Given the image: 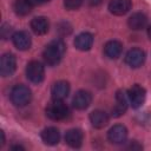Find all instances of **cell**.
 Wrapping results in <instances>:
<instances>
[{
  "label": "cell",
  "mask_w": 151,
  "mask_h": 151,
  "mask_svg": "<svg viewBox=\"0 0 151 151\" xmlns=\"http://www.w3.org/2000/svg\"><path fill=\"white\" fill-rule=\"evenodd\" d=\"M12 149H14V150H24V147H22V146H20V145H15V146H12Z\"/></svg>",
  "instance_id": "cell-26"
},
{
  "label": "cell",
  "mask_w": 151,
  "mask_h": 151,
  "mask_svg": "<svg viewBox=\"0 0 151 151\" xmlns=\"http://www.w3.org/2000/svg\"><path fill=\"white\" fill-rule=\"evenodd\" d=\"M147 35L151 39V26H149V28H147Z\"/></svg>",
  "instance_id": "cell-28"
},
{
  "label": "cell",
  "mask_w": 151,
  "mask_h": 151,
  "mask_svg": "<svg viewBox=\"0 0 151 151\" xmlns=\"http://www.w3.org/2000/svg\"><path fill=\"white\" fill-rule=\"evenodd\" d=\"M71 31H72V27H71V25L68 22L64 21V22H60L59 26H58V32L61 35H67V34L71 33Z\"/></svg>",
  "instance_id": "cell-23"
},
{
  "label": "cell",
  "mask_w": 151,
  "mask_h": 151,
  "mask_svg": "<svg viewBox=\"0 0 151 151\" xmlns=\"http://www.w3.org/2000/svg\"><path fill=\"white\" fill-rule=\"evenodd\" d=\"M65 50H66V45L61 39L52 40L45 47L44 53H42L45 63L50 66H54V65L59 64V61L61 60V58L65 53Z\"/></svg>",
  "instance_id": "cell-1"
},
{
  "label": "cell",
  "mask_w": 151,
  "mask_h": 151,
  "mask_svg": "<svg viewBox=\"0 0 151 151\" xmlns=\"http://www.w3.org/2000/svg\"><path fill=\"white\" fill-rule=\"evenodd\" d=\"M68 113V107L63 100H53L46 107V116L52 120H63Z\"/></svg>",
  "instance_id": "cell-3"
},
{
  "label": "cell",
  "mask_w": 151,
  "mask_h": 151,
  "mask_svg": "<svg viewBox=\"0 0 151 151\" xmlns=\"http://www.w3.org/2000/svg\"><path fill=\"white\" fill-rule=\"evenodd\" d=\"M70 93V85L65 80H59L52 86V99L53 100H64Z\"/></svg>",
  "instance_id": "cell-13"
},
{
  "label": "cell",
  "mask_w": 151,
  "mask_h": 151,
  "mask_svg": "<svg viewBox=\"0 0 151 151\" xmlns=\"http://www.w3.org/2000/svg\"><path fill=\"white\" fill-rule=\"evenodd\" d=\"M65 142L71 147H79L83 143V132L79 129H71L65 134Z\"/></svg>",
  "instance_id": "cell-17"
},
{
  "label": "cell",
  "mask_w": 151,
  "mask_h": 151,
  "mask_svg": "<svg viewBox=\"0 0 151 151\" xmlns=\"http://www.w3.org/2000/svg\"><path fill=\"white\" fill-rule=\"evenodd\" d=\"M127 137V130L124 125H114L112 126L107 132V138L113 144H122L126 140Z\"/></svg>",
  "instance_id": "cell-8"
},
{
  "label": "cell",
  "mask_w": 151,
  "mask_h": 151,
  "mask_svg": "<svg viewBox=\"0 0 151 151\" xmlns=\"http://www.w3.org/2000/svg\"><path fill=\"white\" fill-rule=\"evenodd\" d=\"M12 40H13V44L14 46L20 50V51H26L31 47V44H32V40H31V37L27 32L25 31H19V32H15L13 35H12Z\"/></svg>",
  "instance_id": "cell-12"
},
{
  "label": "cell",
  "mask_w": 151,
  "mask_h": 151,
  "mask_svg": "<svg viewBox=\"0 0 151 151\" xmlns=\"http://www.w3.org/2000/svg\"><path fill=\"white\" fill-rule=\"evenodd\" d=\"M4 143H5V134H4V132L1 131V145H4Z\"/></svg>",
  "instance_id": "cell-27"
},
{
  "label": "cell",
  "mask_w": 151,
  "mask_h": 151,
  "mask_svg": "<svg viewBox=\"0 0 151 151\" xmlns=\"http://www.w3.org/2000/svg\"><path fill=\"white\" fill-rule=\"evenodd\" d=\"M93 45V35L88 32H83L78 34L74 39V46L79 51H88Z\"/></svg>",
  "instance_id": "cell-14"
},
{
  "label": "cell",
  "mask_w": 151,
  "mask_h": 151,
  "mask_svg": "<svg viewBox=\"0 0 151 151\" xmlns=\"http://www.w3.org/2000/svg\"><path fill=\"white\" fill-rule=\"evenodd\" d=\"M144 61H145V52L140 48H132L125 55V63L132 68H137L142 66Z\"/></svg>",
  "instance_id": "cell-6"
},
{
  "label": "cell",
  "mask_w": 151,
  "mask_h": 151,
  "mask_svg": "<svg viewBox=\"0 0 151 151\" xmlns=\"http://www.w3.org/2000/svg\"><path fill=\"white\" fill-rule=\"evenodd\" d=\"M44 74H45V70H44V66L41 63L33 60L27 64L26 76H27L28 80H31L32 83H34V84L41 83L44 79Z\"/></svg>",
  "instance_id": "cell-4"
},
{
  "label": "cell",
  "mask_w": 151,
  "mask_h": 151,
  "mask_svg": "<svg viewBox=\"0 0 151 151\" xmlns=\"http://www.w3.org/2000/svg\"><path fill=\"white\" fill-rule=\"evenodd\" d=\"M127 24H129V27L131 29H134V31H138V29H142L146 26L147 24V18L145 14L138 12V13H134L132 14L129 20H127Z\"/></svg>",
  "instance_id": "cell-19"
},
{
  "label": "cell",
  "mask_w": 151,
  "mask_h": 151,
  "mask_svg": "<svg viewBox=\"0 0 151 151\" xmlns=\"http://www.w3.org/2000/svg\"><path fill=\"white\" fill-rule=\"evenodd\" d=\"M17 67L15 57L11 53H5L0 60V73L2 77L12 76Z\"/></svg>",
  "instance_id": "cell-7"
},
{
  "label": "cell",
  "mask_w": 151,
  "mask_h": 151,
  "mask_svg": "<svg viewBox=\"0 0 151 151\" xmlns=\"http://www.w3.org/2000/svg\"><path fill=\"white\" fill-rule=\"evenodd\" d=\"M48 27H50V24L45 17H37L31 21V28L38 35L45 34L48 31Z\"/></svg>",
  "instance_id": "cell-18"
},
{
  "label": "cell",
  "mask_w": 151,
  "mask_h": 151,
  "mask_svg": "<svg viewBox=\"0 0 151 151\" xmlns=\"http://www.w3.org/2000/svg\"><path fill=\"white\" fill-rule=\"evenodd\" d=\"M83 0H64V6L70 9V11H73V9H77L80 7Z\"/></svg>",
  "instance_id": "cell-22"
},
{
  "label": "cell",
  "mask_w": 151,
  "mask_h": 151,
  "mask_svg": "<svg viewBox=\"0 0 151 151\" xmlns=\"http://www.w3.org/2000/svg\"><path fill=\"white\" fill-rule=\"evenodd\" d=\"M41 139L47 145H55L60 139V133L55 127H47L41 132Z\"/></svg>",
  "instance_id": "cell-20"
},
{
  "label": "cell",
  "mask_w": 151,
  "mask_h": 151,
  "mask_svg": "<svg viewBox=\"0 0 151 151\" xmlns=\"http://www.w3.org/2000/svg\"><path fill=\"white\" fill-rule=\"evenodd\" d=\"M132 7L131 0H111L109 4V11L114 15H124Z\"/></svg>",
  "instance_id": "cell-10"
},
{
  "label": "cell",
  "mask_w": 151,
  "mask_h": 151,
  "mask_svg": "<svg viewBox=\"0 0 151 151\" xmlns=\"http://www.w3.org/2000/svg\"><path fill=\"white\" fill-rule=\"evenodd\" d=\"M123 51V45L117 40H110L104 46V53L110 59H117L120 57Z\"/></svg>",
  "instance_id": "cell-15"
},
{
  "label": "cell",
  "mask_w": 151,
  "mask_h": 151,
  "mask_svg": "<svg viewBox=\"0 0 151 151\" xmlns=\"http://www.w3.org/2000/svg\"><path fill=\"white\" fill-rule=\"evenodd\" d=\"M32 4H33V6H35V5H41V4H44V2H47V1H50V0H29Z\"/></svg>",
  "instance_id": "cell-24"
},
{
  "label": "cell",
  "mask_w": 151,
  "mask_h": 151,
  "mask_svg": "<svg viewBox=\"0 0 151 151\" xmlns=\"http://www.w3.org/2000/svg\"><path fill=\"white\" fill-rule=\"evenodd\" d=\"M127 97H129V100H130V104L133 109H138L140 107L144 101H145V97H146V93H145V88L142 87L140 85H133L129 92H127Z\"/></svg>",
  "instance_id": "cell-5"
},
{
  "label": "cell",
  "mask_w": 151,
  "mask_h": 151,
  "mask_svg": "<svg viewBox=\"0 0 151 151\" xmlns=\"http://www.w3.org/2000/svg\"><path fill=\"white\" fill-rule=\"evenodd\" d=\"M127 94L120 90L116 93V105L112 109V116L113 117H120L122 114L125 113L127 109Z\"/></svg>",
  "instance_id": "cell-11"
},
{
  "label": "cell",
  "mask_w": 151,
  "mask_h": 151,
  "mask_svg": "<svg viewBox=\"0 0 151 151\" xmlns=\"http://www.w3.org/2000/svg\"><path fill=\"white\" fill-rule=\"evenodd\" d=\"M13 7H14V12L18 15L24 17V15H27L28 13H31L33 4L29 0H15Z\"/></svg>",
  "instance_id": "cell-21"
},
{
  "label": "cell",
  "mask_w": 151,
  "mask_h": 151,
  "mask_svg": "<svg viewBox=\"0 0 151 151\" xmlns=\"http://www.w3.org/2000/svg\"><path fill=\"white\" fill-rule=\"evenodd\" d=\"M90 122L96 129H101L109 123V116L101 110H94L90 113Z\"/></svg>",
  "instance_id": "cell-16"
},
{
  "label": "cell",
  "mask_w": 151,
  "mask_h": 151,
  "mask_svg": "<svg viewBox=\"0 0 151 151\" xmlns=\"http://www.w3.org/2000/svg\"><path fill=\"white\" fill-rule=\"evenodd\" d=\"M31 98H32L31 90L22 84L15 85L11 91V100L15 106L19 107L26 106L31 101Z\"/></svg>",
  "instance_id": "cell-2"
},
{
  "label": "cell",
  "mask_w": 151,
  "mask_h": 151,
  "mask_svg": "<svg viewBox=\"0 0 151 151\" xmlns=\"http://www.w3.org/2000/svg\"><path fill=\"white\" fill-rule=\"evenodd\" d=\"M92 101V96L88 91H85V90H80L78 91L73 99H72V104L73 106L77 109V110H85L90 106Z\"/></svg>",
  "instance_id": "cell-9"
},
{
  "label": "cell",
  "mask_w": 151,
  "mask_h": 151,
  "mask_svg": "<svg viewBox=\"0 0 151 151\" xmlns=\"http://www.w3.org/2000/svg\"><path fill=\"white\" fill-rule=\"evenodd\" d=\"M101 2V0H88V4L91 6H98Z\"/></svg>",
  "instance_id": "cell-25"
}]
</instances>
